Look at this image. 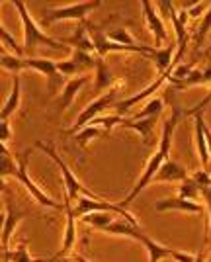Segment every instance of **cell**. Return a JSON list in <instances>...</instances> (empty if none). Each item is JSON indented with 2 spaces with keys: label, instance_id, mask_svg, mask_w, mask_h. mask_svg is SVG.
Instances as JSON below:
<instances>
[{
  "label": "cell",
  "instance_id": "6",
  "mask_svg": "<svg viewBox=\"0 0 211 262\" xmlns=\"http://www.w3.org/2000/svg\"><path fill=\"white\" fill-rule=\"evenodd\" d=\"M30 149H26L16 161H18V172H16V180L24 184V188L30 192V196L34 198L35 202L39 204V206H43V208H49V209H57V211H63L65 209V204H59L55 200H51V198L45 194L43 190L39 188V186L35 184L34 180L28 176V159H30Z\"/></svg>",
  "mask_w": 211,
  "mask_h": 262
},
{
  "label": "cell",
  "instance_id": "13",
  "mask_svg": "<svg viewBox=\"0 0 211 262\" xmlns=\"http://www.w3.org/2000/svg\"><path fill=\"white\" fill-rule=\"evenodd\" d=\"M88 80H90L88 75H82V77L71 78L67 84H65V88L61 90V94H59V98H57V114H59V116H61L63 112H67L68 106L73 104V100L77 98V94L82 90V86H84Z\"/></svg>",
  "mask_w": 211,
  "mask_h": 262
},
{
  "label": "cell",
  "instance_id": "1",
  "mask_svg": "<svg viewBox=\"0 0 211 262\" xmlns=\"http://www.w3.org/2000/svg\"><path fill=\"white\" fill-rule=\"evenodd\" d=\"M184 116V112L178 108V106H174V110H172V114H170V118H168L167 121H165V127H162V135H160V141H158V147H156L155 155L149 159V163H147V166H145L143 174H141V178L137 180V184H135V188L129 192V196L123 200V208L125 206H129L131 202H133L135 198L139 196L141 192H143L147 186L153 182V178H155V174L160 170V166L167 163L168 161V155H170V147H172V135H174V129H176L178 121H180V118Z\"/></svg>",
  "mask_w": 211,
  "mask_h": 262
},
{
  "label": "cell",
  "instance_id": "29",
  "mask_svg": "<svg viewBox=\"0 0 211 262\" xmlns=\"http://www.w3.org/2000/svg\"><path fill=\"white\" fill-rule=\"evenodd\" d=\"M0 41H2L4 51H12V55H16V57H24V45L18 43L2 24H0Z\"/></svg>",
  "mask_w": 211,
  "mask_h": 262
},
{
  "label": "cell",
  "instance_id": "10",
  "mask_svg": "<svg viewBox=\"0 0 211 262\" xmlns=\"http://www.w3.org/2000/svg\"><path fill=\"white\" fill-rule=\"evenodd\" d=\"M4 206H6V215H4V223H2V252H8L10 251V237L14 235L18 223L28 215V211L18 208L10 198H6Z\"/></svg>",
  "mask_w": 211,
  "mask_h": 262
},
{
  "label": "cell",
  "instance_id": "31",
  "mask_svg": "<svg viewBox=\"0 0 211 262\" xmlns=\"http://www.w3.org/2000/svg\"><path fill=\"white\" fill-rule=\"evenodd\" d=\"M178 192H180V198H186V200H192V202H196V200L201 196L200 186L196 184V180H194L192 176H190V178H186V180L180 184Z\"/></svg>",
  "mask_w": 211,
  "mask_h": 262
},
{
  "label": "cell",
  "instance_id": "28",
  "mask_svg": "<svg viewBox=\"0 0 211 262\" xmlns=\"http://www.w3.org/2000/svg\"><path fill=\"white\" fill-rule=\"evenodd\" d=\"M0 65L4 71H10L12 75H20L24 69V57H16V55H8L4 49H2V55H0Z\"/></svg>",
  "mask_w": 211,
  "mask_h": 262
},
{
  "label": "cell",
  "instance_id": "32",
  "mask_svg": "<svg viewBox=\"0 0 211 262\" xmlns=\"http://www.w3.org/2000/svg\"><path fill=\"white\" fill-rule=\"evenodd\" d=\"M108 37H110L111 41H115V43L129 45V47H139V45H141V43H137V41H135V37L127 32V28L111 30V32H108Z\"/></svg>",
  "mask_w": 211,
  "mask_h": 262
},
{
  "label": "cell",
  "instance_id": "2",
  "mask_svg": "<svg viewBox=\"0 0 211 262\" xmlns=\"http://www.w3.org/2000/svg\"><path fill=\"white\" fill-rule=\"evenodd\" d=\"M14 8L20 14V20H22V26H24V53L26 55L34 53L39 45L49 47V49H55V51H65L67 49V45L63 43L61 39H55V37H51V35H47L45 32H41L39 24L30 16V12H28L24 2L16 0L14 2Z\"/></svg>",
  "mask_w": 211,
  "mask_h": 262
},
{
  "label": "cell",
  "instance_id": "22",
  "mask_svg": "<svg viewBox=\"0 0 211 262\" xmlns=\"http://www.w3.org/2000/svg\"><path fill=\"white\" fill-rule=\"evenodd\" d=\"M106 135H110L108 131L104 129V127H98V125H86L84 129H80L77 135H73V139L80 145V149L86 153V147H88V143L92 139H98V137H106Z\"/></svg>",
  "mask_w": 211,
  "mask_h": 262
},
{
  "label": "cell",
  "instance_id": "8",
  "mask_svg": "<svg viewBox=\"0 0 211 262\" xmlns=\"http://www.w3.org/2000/svg\"><path fill=\"white\" fill-rule=\"evenodd\" d=\"M24 67L34 69L47 78V92L49 96H55L61 88H65V77L59 73L57 61L45 59V57H24Z\"/></svg>",
  "mask_w": 211,
  "mask_h": 262
},
{
  "label": "cell",
  "instance_id": "33",
  "mask_svg": "<svg viewBox=\"0 0 211 262\" xmlns=\"http://www.w3.org/2000/svg\"><path fill=\"white\" fill-rule=\"evenodd\" d=\"M192 178L196 180V184L200 186L201 192H203V190H207V188L211 186V174H209V170H203V168H201V170H198V172H194V174H192Z\"/></svg>",
  "mask_w": 211,
  "mask_h": 262
},
{
  "label": "cell",
  "instance_id": "5",
  "mask_svg": "<svg viewBox=\"0 0 211 262\" xmlns=\"http://www.w3.org/2000/svg\"><path fill=\"white\" fill-rule=\"evenodd\" d=\"M100 0H92V2H77V4H68V6H57V8H45V14L41 18V26H51L61 20H77L82 22L90 12L100 8Z\"/></svg>",
  "mask_w": 211,
  "mask_h": 262
},
{
  "label": "cell",
  "instance_id": "39",
  "mask_svg": "<svg viewBox=\"0 0 211 262\" xmlns=\"http://www.w3.org/2000/svg\"><path fill=\"white\" fill-rule=\"evenodd\" d=\"M203 55H205V59H207V61H211V45L203 51Z\"/></svg>",
  "mask_w": 211,
  "mask_h": 262
},
{
  "label": "cell",
  "instance_id": "25",
  "mask_svg": "<svg viewBox=\"0 0 211 262\" xmlns=\"http://www.w3.org/2000/svg\"><path fill=\"white\" fill-rule=\"evenodd\" d=\"M2 147V161H0V176H2V182L6 180V176H14L18 172V161H14L12 153L8 151V145L6 143H0Z\"/></svg>",
  "mask_w": 211,
  "mask_h": 262
},
{
  "label": "cell",
  "instance_id": "24",
  "mask_svg": "<svg viewBox=\"0 0 211 262\" xmlns=\"http://www.w3.org/2000/svg\"><path fill=\"white\" fill-rule=\"evenodd\" d=\"M209 32H211V4H209V10L205 12L201 24L196 28V35H194V61H192V63H196V57H198L200 49L203 47V43H205V37H207Z\"/></svg>",
  "mask_w": 211,
  "mask_h": 262
},
{
  "label": "cell",
  "instance_id": "27",
  "mask_svg": "<svg viewBox=\"0 0 211 262\" xmlns=\"http://www.w3.org/2000/svg\"><path fill=\"white\" fill-rule=\"evenodd\" d=\"M165 110V102L162 98H151L145 104L143 110H139L137 114H133L131 120H145V118H151V116H160Z\"/></svg>",
  "mask_w": 211,
  "mask_h": 262
},
{
  "label": "cell",
  "instance_id": "30",
  "mask_svg": "<svg viewBox=\"0 0 211 262\" xmlns=\"http://www.w3.org/2000/svg\"><path fill=\"white\" fill-rule=\"evenodd\" d=\"M57 69H59V73L63 75V77H82V75H86L84 73V69L78 65L77 61H73V59H65V61H57Z\"/></svg>",
  "mask_w": 211,
  "mask_h": 262
},
{
  "label": "cell",
  "instance_id": "26",
  "mask_svg": "<svg viewBox=\"0 0 211 262\" xmlns=\"http://www.w3.org/2000/svg\"><path fill=\"white\" fill-rule=\"evenodd\" d=\"M113 215H115V213H108V211H102V213H90V215H84V217H82V221H84L86 225L96 227L98 231H106L111 223L115 221V217H113Z\"/></svg>",
  "mask_w": 211,
  "mask_h": 262
},
{
  "label": "cell",
  "instance_id": "15",
  "mask_svg": "<svg viewBox=\"0 0 211 262\" xmlns=\"http://www.w3.org/2000/svg\"><path fill=\"white\" fill-rule=\"evenodd\" d=\"M194 129H196V145H198V155H200V161L203 170H209V147H207V139H205V118H203V112L194 116Z\"/></svg>",
  "mask_w": 211,
  "mask_h": 262
},
{
  "label": "cell",
  "instance_id": "7",
  "mask_svg": "<svg viewBox=\"0 0 211 262\" xmlns=\"http://www.w3.org/2000/svg\"><path fill=\"white\" fill-rule=\"evenodd\" d=\"M102 211H108V213H115V215H122L123 219H127L129 223L139 225L135 217L123 208L122 204H111L104 198H90V196H80L77 200V208H75V215L77 217H84L90 213H102Z\"/></svg>",
  "mask_w": 211,
  "mask_h": 262
},
{
  "label": "cell",
  "instance_id": "19",
  "mask_svg": "<svg viewBox=\"0 0 211 262\" xmlns=\"http://www.w3.org/2000/svg\"><path fill=\"white\" fill-rule=\"evenodd\" d=\"M96 80H94V90L96 92H108L113 88V84H120L118 82V78L115 75L111 73V69L106 65V61H104V57H96Z\"/></svg>",
  "mask_w": 211,
  "mask_h": 262
},
{
  "label": "cell",
  "instance_id": "38",
  "mask_svg": "<svg viewBox=\"0 0 211 262\" xmlns=\"http://www.w3.org/2000/svg\"><path fill=\"white\" fill-rule=\"evenodd\" d=\"M196 262H205V251H203V249L198 252V258H196Z\"/></svg>",
  "mask_w": 211,
  "mask_h": 262
},
{
  "label": "cell",
  "instance_id": "36",
  "mask_svg": "<svg viewBox=\"0 0 211 262\" xmlns=\"http://www.w3.org/2000/svg\"><path fill=\"white\" fill-rule=\"evenodd\" d=\"M201 198L205 200V204H207V211H209V241H211V186L207 190H203L201 192Z\"/></svg>",
  "mask_w": 211,
  "mask_h": 262
},
{
  "label": "cell",
  "instance_id": "14",
  "mask_svg": "<svg viewBox=\"0 0 211 262\" xmlns=\"http://www.w3.org/2000/svg\"><path fill=\"white\" fill-rule=\"evenodd\" d=\"M155 211H184V213H201V206L186 198H162L155 202Z\"/></svg>",
  "mask_w": 211,
  "mask_h": 262
},
{
  "label": "cell",
  "instance_id": "21",
  "mask_svg": "<svg viewBox=\"0 0 211 262\" xmlns=\"http://www.w3.org/2000/svg\"><path fill=\"white\" fill-rule=\"evenodd\" d=\"M2 262H57V258H51V260H41V258H32L30 252L26 249V239L22 243L16 245L14 251L2 252Z\"/></svg>",
  "mask_w": 211,
  "mask_h": 262
},
{
  "label": "cell",
  "instance_id": "20",
  "mask_svg": "<svg viewBox=\"0 0 211 262\" xmlns=\"http://www.w3.org/2000/svg\"><path fill=\"white\" fill-rule=\"evenodd\" d=\"M20 98H22V90H20V75H14V82H12V92L8 100L2 106V120H8L16 110L20 108Z\"/></svg>",
  "mask_w": 211,
  "mask_h": 262
},
{
  "label": "cell",
  "instance_id": "35",
  "mask_svg": "<svg viewBox=\"0 0 211 262\" xmlns=\"http://www.w3.org/2000/svg\"><path fill=\"white\" fill-rule=\"evenodd\" d=\"M0 129H2V133H0V143H8V139H10V133H12L8 120L0 121Z\"/></svg>",
  "mask_w": 211,
  "mask_h": 262
},
{
  "label": "cell",
  "instance_id": "12",
  "mask_svg": "<svg viewBox=\"0 0 211 262\" xmlns=\"http://www.w3.org/2000/svg\"><path fill=\"white\" fill-rule=\"evenodd\" d=\"M65 211H67V225H65V237H63V249L61 252L57 254L55 258L57 260H63V258H67L68 254L73 252L75 249V245H77V223H75V208H73V202L65 196Z\"/></svg>",
  "mask_w": 211,
  "mask_h": 262
},
{
  "label": "cell",
  "instance_id": "11",
  "mask_svg": "<svg viewBox=\"0 0 211 262\" xmlns=\"http://www.w3.org/2000/svg\"><path fill=\"white\" fill-rule=\"evenodd\" d=\"M172 71V69H170ZM170 71L168 73H165V75H160V77L156 78L155 82H151L149 86L145 88V90H141V92H137V94H133V96H129V98H125V100H122V102H115L111 108H115V112H118V116H122L123 118V114H127L129 110L133 108V106H137L139 102H143V100H147L151 94H155L158 88L162 86L165 82L168 80V77H170Z\"/></svg>",
  "mask_w": 211,
  "mask_h": 262
},
{
  "label": "cell",
  "instance_id": "4",
  "mask_svg": "<svg viewBox=\"0 0 211 262\" xmlns=\"http://www.w3.org/2000/svg\"><path fill=\"white\" fill-rule=\"evenodd\" d=\"M120 86H122V82H120V84H115V86L111 88V90H108V92H104V94H102V96H98L94 102H90L88 106L80 112V116H78L77 121L73 123V127L65 131V135H68V137L77 135L80 129H84L86 125H90V123H92V120H96V118L100 116L104 110L110 108V106H113V104H115V98H118V94H120Z\"/></svg>",
  "mask_w": 211,
  "mask_h": 262
},
{
  "label": "cell",
  "instance_id": "3",
  "mask_svg": "<svg viewBox=\"0 0 211 262\" xmlns=\"http://www.w3.org/2000/svg\"><path fill=\"white\" fill-rule=\"evenodd\" d=\"M35 147L37 149H41L47 157H51L53 161L57 163V166H59V170H61V174H63V184H65V196L71 200V202H75V200H78L80 196H90V198H102L98 196V194H94V192H90L86 186L82 184L80 180H78L77 176H75V172L71 170V166H68L67 163H65V159H61V155L57 153L55 145L51 141H37L35 143Z\"/></svg>",
  "mask_w": 211,
  "mask_h": 262
},
{
  "label": "cell",
  "instance_id": "18",
  "mask_svg": "<svg viewBox=\"0 0 211 262\" xmlns=\"http://www.w3.org/2000/svg\"><path fill=\"white\" fill-rule=\"evenodd\" d=\"M156 121H158V116H151V118H145V120H125V118H123L120 127L137 131V133L143 137L145 145H151V143H153V133H155Z\"/></svg>",
  "mask_w": 211,
  "mask_h": 262
},
{
  "label": "cell",
  "instance_id": "34",
  "mask_svg": "<svg viewBox=\"0 0 211 262\" xmlns=\"http://www.w3.org/2000/svg\"><path fill=\"white\" fill-rule=\"evenodd\" d=\"M184 8H186V12H188L190 18H200L201 14H203V10H209V4H205V2H198V4H184ZM205 16V14H203Z\"/></svg>",
  "mask_w": 211,
  "mask_h": 262
},
{
  "label": "cell",
  "instance_id": "23",
  "mask_svg": "<svg viewBox=\"0 0 211 262\" xmlns=\"http://www.w3.org/2000/svg\"><path fill=\"white\" fill-rule=\"evenodd\" d=\"M209 82H211V65H207V67H203V69H194V71H192V75H190L182 84L174 86L172 90L200 86V84H209Z\"/></svg>",
  "mask_w": 211,
  "mask_h": 262
},
{
  "label": "cell",
  "instance_id": "16",
  "mask_svg": "<svg viewBox=\"0 0 211 262\" xmlns=\"http://www.w3.org/2000/svg\"><path fill=\"white\" fill-rule=\"evenodd\" d=\"M65 45L73 47V49H78V51H86V53H96V47L92 43V37L88 35V30H86V20L78 22V28L75 30L73 35H68L65 39H61Z\"/></svg>",
  "mask_w": 211,
  "mask_h": 262
},
{
  "label": "cell",
  "instance_id": "37",
  "mask_svg": "<svg viewBox=\"0 0 211 262\" xmlns=\"http://www.w3.org/2000/svg\"><path fill=\"white\" fill-rule=\"evenodd\" d=\"M71 260H75V262H90L88 258H84L82 254H71Z\"/></svg>",
  "mask_w": 211,
  "mask_h": 262
},
{
  "label": "cell",
  "instance_id": "40",
  "mask_svg": "<svg viewBox=\"0 0 211 262\" xmlns=\"http://www.w3.org/2000/svg\"><path fill=\"white\" fill-rule=\"evenodd\" d=\"M205 262H211V252H209V256H207V258H205Z\"/></svg>",
  "mask_w": 211,
  "mask_h": 262
},
{
  "label": "cell",
  "instance_id": "17",
  "mask_svg": "<svg viewBox=\"0 0 211 262\" xmlns=\"http://www.w3.org/2000/svg\"><path fill=\"white\" fill-rule=\"evenodd\" d=\"M186 178H190L186 166L168 159L167 163L160 166V170L155 174L153 182H184Z\"/></svg>",
  "mask_w": 211,
  "mask_h": 262
},
{
  "label": "cell",
  "instance_id": "9",
  "mask_svg": "<svg viewBox=\"0 0 211 262\" xmlns=\"http://www.w3.org/2000/svg\"><path fill=\"white\" fill-rule=\"evenodd\" d=\"M141 10H143V18H145L147 28H149V32L155 35V47L156 49H162V43L168 39L167 26L162 22V18L156 14L155 4L149 2V0H143V2H141Z\"/></svg>",
  "mask_w": 211,
  "mask_h": 262
}]
</instances>
